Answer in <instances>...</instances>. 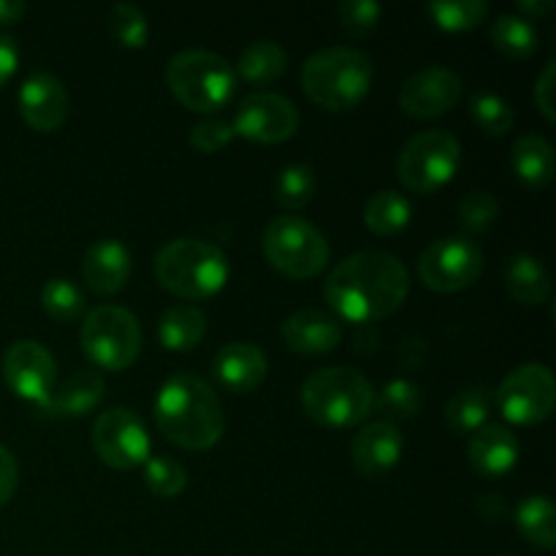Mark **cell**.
<instances>
[{"label":"cell","mask_w":556,"mask_h":556,"mask_svg":"<svg viewBox=\"0 0 556 556\" xmlns=\"http://www.w3.org/2000/svg\"><path fill=\"white\" fill-rule=\"evenodd\" d=\"M410 277L396 255L383 250H362L334 266L324 286L326 304L351 324H375L405 304Z\"/></svg>","instance_id":"obj_1"},{"label":"cell","mask_w":556,"mask_h":556,"mask_svg":"<svg viewBox=\"0 0 556 556\" xmlns=\"http://www.w3.org/2000/svg\"><path fill=\"white\" fill-rule=\"evenodd\" d=\"M157 429L168 443L185 451H210L220 443L226 416L210 383L195 375H174L155 400Z\"/></svg>","instance_id":"obj_2"},{"label":"cell","mask_w":556,"mask_h":556,"mask_svg":"<svg viewBox=\"0 0 556 556\" xmlns=\"http://www.w3.org/2000/svg\"><path fill=\"white\" fill-rule=\"evenodd\" d=\"M369 87V58L351 47L320 49L302 68V90L326 112H351L367 98Z\"/></svg>","instance_id":"obj_3"},{"label":"cell","mask_w":556,"mask_h":556,"mask_svg":"<svg viewBox=\"0 0 556 556\" xmlns=\"http://www.w3.org/2000/svg\"><path fill=\"white\" fill-rule=\"evenodd\" d=\"M231 266L226 253L204 239H174L155 255L161 288L188 302H201L226 288Z\"/></svg>","instance_id":"obj_4"},{"label":"cell","mask_w":556,"mask_h":556,"mask_svg":"<svg viewBox=\"0 0 556 556\" xmlns=\"http://www.w3.org/2000/svg\"><path fill=\"white\" fill-rule=\"evenodd\" d=\"M375 400L372 383L351 367L318 369L302 386L304 413L329 429L362 424L375 410Z\"/></svg>","instance_id":"obj_5"},{"label":"cell","mask_w":556,"mask_h":556,"mask_svg":"<svg viewBox=\"0 0 556 556\" xmlns=\"http://www.w3.org/2000/svg\"><path fill=\"white\" fill-rule=\"evenodd\" d=\"M166 85L185 109L212 114L233 98L237 74L226 58L210 49H185L168 60Z\"/></svg>","instance_id":"obj_6"},{"label":"cell","mask_w":556,"mask_h":556,"mask_svg":"<svg viewBox=\"0 0 556 556\" xmlns=\"http://www.w3.org/2000/svg\"><path fill=\"white\" fill-rule=\"evenodd\" d=\"M264 255L280 275L291 280H313L329 264V242L304 217L280 215L266 226Z\"/></svg>","instance_id":"obj_7"},{"label":"cell","mask_w":556,"mask_h":556,"mask_svg":"<svg viewBox=\"0 0 556 556\" xmlns=\"http://www.w3.org/2000/svg\"><path fill=\"white\" fill-rule=\"evenodd\" d=\"M81 348L96 367L123 372L141 353V326L134 313L117 304L90 309L81 324Z\"/></svg>","instance_id":"obj_8"},{"label":"cell","mask_w":556,"mask_h":556,"mask_svg":"<svg viewBox=\"0 0 556 556\" xmlns=\"http://www.w3.org/2000/svg\"><path fill=\"white\" fill-rule=\"evenodd\" d=\"M462 147L454 134L443 128L424 130L413 136L400 152L396 177L410 193H438L459 172Z\"/></svg>","instance_id":"obj_9"},{"label":"cell","mask_w":556,"mask_h":556,"mask_svg":"<svg viewBox=\"0 0 556 556\" xmlns=\"http://www.w3.org/2000/svg\"><path fill=\"white\" fill-rule=\"evenodd\" d=\"M483 275V253L472 239L445 237L429 244L418 258V277L438 293H459Z\"/></svg>","instance_id":"obj_10"},{"label":"cell","mask_w":556,"mask_h":556,"mask_svg":"<svg viewBox=\"0 0 556 556\" xmlns=\"http://www.w3.org/2000/svg\"><path fill=\"white\" fill-rule=\"evenodd\" d=\"M556 383L546 364H521L497 389V407L505 421L535 427L554 413Z\"/></svg>","instance_id":"obj_11"},{"label":"cell","mask_w":556,"mask_h":556,"mask_svg":"<svg viewBox=\"0 0 556 556\" xmlns=\"http://www.w3.org/2000/svg\"><path fill=\"white\" fill-rule=\"evenodd\" d=\"M92 448L112 470H134L150 459V434L134 410L114 407L92 424Z\"/></svg>","instance_id":"obj_12"},{"label":"cell","mask_w":556,"mask_h":556,"mask_svg":"<svg viewBox=\"0 0 556 556\" xmlns=\"http://www.w3.org/2000/svg\"><path fill=\"white\" fill-rule=\"evenodd\" d=\"M233 134L255 144H282L299 130V112L286 96L253 92L233 114Z\"/></svg>","instance_id":"obj_13"},{"label":"cell","mask_w":556,"mask_h":556,"mask_svg":"<svg viewBox=\"0 0 556 556\" xmlns=\"http://www.w3.org/2000/svg\"><path fill=\"white\" fill-rule=\"evenodd\" d=\"M3 378L16 396L47 407L58 386V364L41 342L20 340L5 351Z\"/></svg>","instance_id":"obj_14"},{"label":"cell","mask_w":556,"mask_h":556,"mask_svg":"<svg viewBox=\"0 0 556 556\" xmlns=\"http://www.w3.org/2000/svg\"><path fill=\"white\" fill-rule=\"evenodd\" d=\"M462 96H465V85L459 74L443 65H432L405 81L400 92V106L416 119H434L448 114L462 101Z\"/></svg>","instance_id":"obj_15"},{"label":"cell","mask_w":556,"mask_h":556,"mask_svg":"<svg viewBox=\"0 0 556 556\" xmlns=\"http://www.w3.org/2000/svg\"><path fill=\"white\" fill-rule=\"evenodd\" d=\"M68 90L52 74H36L22 85L20 114L38 134H52L68 119Z\"/></svg>","instance_id":"obj_16"},{"label":"cell","mask_w":556,"mask_h":556,"mask_svg":"<svg viewBox=\"0 0 556 556\" xmlns=\"http://www.w3.org/2000/svg\"><path fill=\"white\" fill-rule=\"evenodd\" d=\"M402 434L391 421L367 424L362 432L353 438L351 456L356 470L364 478H383L396 467L402 456Z\"/></svg>","instance_id":"obj_17"},{"label":"cell","mask_w":556,"mask_h":556,"mask_svg":"<svg viewBox=\"0 0 556 556\" xmlns=\"http://www.w3.org/2000/svg\"><path fill=\"white\" fill-rule=\"evenodd\" d=\"M81 277L98 296L123 291L130 277V253L117 239H98L81 258Z\"/></svg>","instance_id":"obj_18"},{"label":"cell","mask_w":556,"mask_h":556,"mask_svg":"<svg viewBox=\"0 0 556 556\" xmlns=\"http://www.w3.org/2000/svg\"><path fill=\"white\" fill-rule=\"evenodd\" d=\"M212 369L223 389L233 391V394H253L266 380L269 362L253 342H231V345L220 348Z\"/></svg>","instance_id":"obj_19"},{"label":"cell","mask_w":556,"mask_h":556,"mask_svg":"<svg viewBox=\"0 0 556 556\" xmlns=\"http://www.w3.org/2000/svg\"><path fill=\"white\" fill-rule=\"evenodd\" d=\"M467 456L478 476L503 478L519 462V440L503 424H483L467 445Z\"/></svg>","instance_id":"obj_20"},{"label":"cell","mask_w":556,"mask_h":556,"mask_svg":"<svg viewBox=\"0 0 556 556\" xmlns=\"http://www.w3.org/2000/svg\"><path fill=\"white\" fill-rule=\"evenodd\" d=\"M282 340L293 353L302 356H324L342 340V326L334 315L324 309H299L282 324Z\"/></svg>","instance_id":"obj_21"},{"label":"cell","mask_w":556,"mask_h":556,"mask_svg":"<svg viewBox=\"0 0 556 556\" xmlns=\"http://www.w3.org/2000/svg\"><path fill=\"white\" fill-rule=\"evenodd\" d=\"M103 391H106V383H103L101 375L92 372V369H81V372L68 375L63 383L54 386L52 400H49L47 407L65 418L87 416V413L101 405Z\"/></svg>","instance_id":"obj_22"},{"label":"cell","mask_w":556,"mask_h":556,"mask_svg":"<svg viewBox=\"0 0 556 556\" xmlns=\"http://www.w3.org/2000/svg\"><path fill=\"white\" fill-rule=\"evenodd\" d=\"M505 288L519 304L538 307L552 296V275L535 255H516L505 266Z\"/></svg>","instance_id":"obj_23"},{"label":"cell","mask_w":556,"mask_h":556,"mask_svg":"<svg viewBox=\"0 0 556 556\" xmlns=\"http://www.w3.org/2000/svg\"><path fill=\"white\" fill-rule=\"evenodd\" d=\"M510 166L527 188H543L554 177V147L538 134L521 136L510 150Z\"/></svg>","instance_id":"obj_24"},{"label":"cell","mask_w":556,"mask_h":556,"mask_svg":"<svg viewBox=\"0 0 556 556\" xmlns=\"http://www.w3.org/2000/svg\"><path fill=\"white\" fill-rule=\"evenodd\" d=\"M206 334V315L201 313L193 304H177V307L166 309V315L161 318V345L168 348L174 353L193 351L201 345Z\"/></svg>","instance_id":"obj_25"},{"label":"cell","mask_w":556,"mask_h":556,"mask_svg":"<svg viewBox=\"0 0 556 556\" xmlns=\"http://www.w3.org/2000/svg\"><path fill=\"white\" fill-rule=\"evenodd\" d=\"M413 206L396 190H380L364 204V223L378 237H396L410 226Z\"/></svg>","instance_id":"obj_26"},{"label":"cell","mask_w":556,"mask_h":556,"mask_svg":"<svg viewBox=\"0 0 556 556\" xmlns=\"http://www.w3.org/2000/svg\"><path fill=\"white\" fill-rule=\"evenodd\" d=\"M288 68V54L275 41H255L239 54V63L233 74L242 76L250 85H271L280 79Z\"/></svg>","instance_id":"obj_27"},{"label":"cell","mask_w":556,"mask_h":556,"mask_svg":"<svg viewBox=\"0 0 556 556\" xmlns=\"http://www.w3.org/2000/svg\"><path fill=\"white\" fill-rule=\"evenodd\" d=\"M516 525L519 532L532 543V546L552 552L556 546V510L554 503L543 494L538 497H527L516 510Z\"/></svg>","instance_id":"obj_28"},{"label":"cell","mask_w":556,"mask_h":556,"mask_svg":"<svg viewBox=\"0 0 556 556\" xmlns=\"http://www.w3.org/2000/svg\"><path fill=\"white\" fill-rule=\"evenodd\" d=\"M538 36L535 25L525 16L503 14L494 20L492 25V43L500 54L510 60H527L538 52Z\"/></svg>","instance_id":"obj_29"},{"label":"cell","mask_w":556,"mask_h":556,"mask_svg":"<svg viewBox=\"0 0 556 556\" xmlns=\"http://www.w3.org/2000/svg\"><path fill=\"white\" fill-rule=\"evenodd\" d=\"M492 400L483 389H465L445 405V424L456 434H476L486 424Z\"/></svg>","instance_id":"obj_30"},{"label":"cell","mask_w":556,"mask_h":556,"mask_svg":"<svg viewBox=\"0 0 556 556\" xmlns=\"http://www.w3.org/2000/svg\"><path fill=\"white\" fill-rule=\"evenodd\" d=\"M427 14L445 33H465L481 25L489 14L483 0H434L427 5Z\"/></svg>","instance_id":"obj_31"},{"label":"cell","mask_w":556,"mask_h":556,"mask_svg":"<svg viewBox=\"0 0 556 556\" xmlns=\"http://www.w3.org/2000/svg\"><path fill=\"white\" fill-rule=\"evenodd\" d=\"M315 172L304 163H296V166H286L275 179V201L282 206V210H302L313 201L315 195Z\"/></svg>","instance_id":"obj_32"},{"label":"cell","mask_w":556,"mask_h":556,"mask_svg":"<svg viewBox=\"0 0 556 556\" xmlns=\"http://www.w3.org/2000/svg\"><path fill=\"white\" fill-rule=\"evenodd\" d=\"M41 304L60 324H74L85 315V293L68 277H52L41 291Z\"/></svg>","instance_id":"obj_33"},{"label":"cell","mask_w":556,"mask_h":556,"mask_svg":"<svg viewBox=\"0 0 556 556\" xmlns=\"http://www.w3.org/2000/svg\"><path fill=\"white\" fill-rule=\"evenodd\" d=\"M109 33L125 49H141L150 41V22L134 3H117L109 11Z\"/></svg>","instance_id":"obj_34"},{"label":"cell","mask_w":556,"mask_h":556,"mask_svg":"<svg viewBox=\"0 0 556 556\" xmlns=\"http://www.w3.org/2000/svg\"><path fill=\"white\" fill-rule=\"evenodd\" d=\"M144 483L155 497L174 500L188 486V470L172 456H150L144 462Z\"/></svg>","instance_id":"obj_35"},{"label":"cell","mask_w":556,"mask_h":556,"mask_svg":"<svg viewBox=\"0 0 556 556\" xmlns=\"http://www.w3.org/2000/svg\"><path fill=\"white\" fill-rule=\"evenodd\" d=\"M470 114L478 128L486 136H505L516 123V114L508 101L492 92H478L470 101Z\"/></svg>","instance_id":"obj_36"},{"label":"cell","mask_w":556,"mask_h":556,"mask_svg":"<svg viewBox=\"0 0 556 556\" xmlns=\"http://www.w3.org/2000/svg\"><path fill=\"white\" fill-rule=\"evenodd\" d=\"M375 405H378V410L383 413L386 418H391V421L413 418L418 413V407H421V391L405 378L391 380L383 389V394H380V400H375Z\"/></svg>","instance_id":"obj_37"},{"label":"cell","mask_w":556,"mask_h":556,"mask_svg":"<svg viewBox=\"0 0 556 556\" xmlns=\"http://www.w3.org/2000/svg\"><path fill=\"white\" fill-rule=\"evenodd\" d=\"M500 217V201L497 195L489 193V190H472L462 199L459 204V223L465 231L481 233L486 228L494 226V220Z\"/></svg>","instance_id":"obj_38"},{"label":"cell","mask_w":556,"mask_h":556,"mask_svg":"<svg viewBox=\"0 0 556 556\" xmlns=\"http://www.w3.org/2000/svg\"><path fill=\"white\" fill-rule=\"evenodd\" d=\"M380 14H383V9L378 3H372V0H345L337 9L340 27L353 38L369 36L378 27Z\"/></svg>","instance_id":"obj_39"},{"label":"cell","mask_w":556,"mask_h":556,"mask_svg":"<svg viewBox=\"0 0 556 556\" xmlns=\"http://www.w3.org/2000/svg\"><path fill=\"white\" fill-rule=\"evenodd\" d=\"M233 125L226 123V119H204V123L195 125L190 130V144L195 147L199 152H220L223 147H228L233 141Z\"/></svg>","instance_id":"obj_40"},{"label":"cell","mask_w":556,"mask_h":556,"mask_svg":"<svg viewBox=\"0 0 556 556\" xmlns=\"http://www.w3.org/2000/svg\"><path fill=\"white\" fill-rule=\"evenodd\" d=\"M554 92H556V63L552 60V63H546V68H543L541 79H538V85H535V103L548 123H556Z\"/></svg>","instance_id":"obj_41"},{"label":"cell","mask_w":556,"mask_h":556,"mask_svg":"<svg viewBox=\"0 0 556 556\" xmlns=\"http://www.w3.org/2000/svg\"><path fill=\"white\" fill-rule=\"evenodd\" d=\"M16 483H20V465H16V456L11 454L5 445H0V508L9 505V500L14 497Z\"/></svg>","instance_id":"obj_42"},{"label":"cell","mask_w":556,"mask_h":556,"mask_svg":"<svg viewBox=\"0 0 556 556\" xmlns=\"http://www.w3.org/2000/svg\"><path fill=\"white\" fill-rule=\"evenodd\" d=\"M16 63H20V52H16L14 38H9L0 33V87H3L11 76H14Z\"/></svg>","instance_id":"obj_43"},{"label":"cell","mask_w":556,"mask_h":556,"mask_svg":"<svg viewBox=\"0 0 556 556\" xmlns=\"http://www.w3.org/2000/svg\"><path fill=\"white\" fill-rule=\"evenodd\" d=\"M25 16V3L22 0H0V25H14Z\"/></svg>","instance_id":"obj_44"},{"label":"cell","mask_w":556,"mask_h":556,"mask_svg":"<svg viewBox=\"0 0 556 556\" xmlns=\"http://www.w3.org/2000/svg\"><path fill=\"white\" fill-rule=\"evenodd\" d=\"M519 9L525 11V20H541V16H548L552 14V9H554V0H535V3H532V0H521L519 3Z\"/></svg>","instance_id":"obj_45"}]
</instances>
